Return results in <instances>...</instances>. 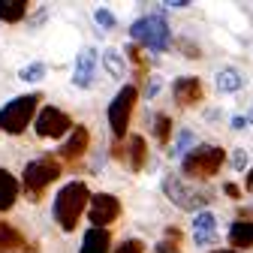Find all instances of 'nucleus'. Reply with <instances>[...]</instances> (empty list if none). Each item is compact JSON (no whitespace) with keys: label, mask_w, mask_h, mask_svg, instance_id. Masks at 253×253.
Returning <instances> with one entry per match:
<instances>
[{"label":"nucleus","mask_w":253,"mask_h":253,"mask_svg":"<svg viewBox=\"0 0 253 253\" xmlns=\"http://www.w3.org/2000/svg\"><path fill=\"white\" fill-rule=\"evenodd\" d=\"M87 202H90V193H87V187H84L82 181L63 184V187L57 190V196H54V205H51L57 226H60L63 232H73L76 223H79V217H82V211L90 208Z\"/></svg>","instance_id":"1"},{"label":"nucleus","mask_w":253,"mask_h":253,"mask_svg":"<svg viewBox=\"0 0 253 253\" xmlns=\"http://www.w3.org/2000/svg\"><path fill=\"white\" fill-rule=\"evenodd\" d=\"M130 37L145 45L148 51H157V54H163L172 42V27L166 24V18L160 12H154V15H142L130 24Z\"/></svg>","instance_id":"2"},{"label":"nucleus","mask_w":253,"mask_h":253,"mask_svg":"<svg viewBox=\"0 0 253 253\" xmlns=\"http://www.w3.org/2000/svg\"><path fill=\"white\" fill-rule=\"evenodd\" d=\"M40 93H21V97H12L3 109H0V130L9 133V136H18L27 130L30 121H37V106H40Z\"/></svg>","instance_id":"3"},{"label":"nucleus","mask_w":253,"mask_h":253,"mask_svg":"<svg viewBox=\"0 0 253 253\" xmlns=\"http://www.w3.org/2000/svg\"><path fill=\"white\" fill-rule=\"evenodd\" d=\"M163 193L172 205H178L181 211H190V214H199V211H208L211 205V193L208 190H196V187H187L175 172H166L163 175Z\"/></svg>","instance_id":"4"},{"label":"nucleus","mask_w":253,"mask_h":253,"mask_svg":"<svg viewBox=\"0 0 253 253\" xmlns=\"http://www.w3.org/2000/svg\"><path fill=\"white\" fill-rule=\"evenodd\" d=\"M226 160V151L220 145H199L196 151H190L184 160H181V172L187 178H196V181H205V178H214L220 172Z\"/></svg>","instance_id":"5"},{"label":"nucleus","mask_w":253,"mask_h":253,"mask_svg":"<svg viewBox=\"0 0 253 253\" xmlns=\"http://www.w3.org/2000/svg\"><path fill=\"white\" fill-rule=\"evenodd\" d=\"M60 178V163L51 160V157H40V160H30L24 166V193L30 202H40L42 193H45V187L51 181Z\"/></svg>","instance_id":"6"},{"label":"nucleus","mask_w":253,"mask_h":253,"mask_svg":"<svg viewBox=\"0 0 253 253\" xmlns=\"http://www.w3.org/2000/svg\"><path fill=\"white\" fill-rule=\"evenodd\" d=\"M136 97H139V90L133 84H124L118 93H115V100L109 103V126H112V136L121 142L124 133H126V126H130V115L136 109Z\"/></svg>","instance_id":"7"},{"label":"nucleus","mask_w":253,"mask_h":253,"mask_svg":"<svg viewBox=\"0 0 253 253\" xmlns=\"http://www.w3.org/2000/svg\"><path fill=\"white\" fill-rule=\"evenodd\" d=\"M34 130L40 139H60V136L73 133V118L54 106H45V109H40V115L34 121Z\"/></svg>","instance_id":"8"},{"label":"nucleus","mask_w":253,"mask_h":253,"mask_svg":"<svg viewBox=\"0 0 253 253\" xmlns=\"http://www.w3.org/2000/svg\"><path fill=\"white\" fill-rule=\"evenodd\" d=\"M118 217H121V202H118V196H112V193H97V196H90V208H87L90 226L106 229V226L115 223Z\"/></svg>","instance_id":"9"},{"label":"nucleus","mask_w":253,"mask_h":253,"mask_svg":"<svg viewBox=\"0 0 253 253\" xmlns=\"http://www.w3.org/2000/svg\"><path fill=\"white\" fill-rule=\"evenodd\" d=\"M97 76V48H82L73 67V84L76 87H90Z\"/></svg>","instance_id":"10"},{"label":"nucleus","mask_w":253,"mask_h":253,"mask_svg":"<svg viewBox=\"0 0 253 253\" xmlns=\"http://www.w3.org/2000/svg\"><path fill=\"white\" fill-rule=\"evenodd\" d=\"M172 93H175V100L178 106H196L202 97H205V90H202V82L196 76H181L172 82Z\"/></svg>","instance_id":"11"},{"label":"nucleus","mask_w":253,"mask_h":253,"mask_svg":"<svg viewBox=\"0 0 253 253\" xmlns=\"http://www.w3.org/2000/svg\"><path fill=\"white\" fill-rule=\"evenodd\" d=\"M87 145H90V133L84 130V126H76V130L70 133V139L63 142V148H60L63 160H79V157H84Z\"/></svg>","instance_id":"12"},{"label":"nucleus","mask_w":253,"mask_h":253,"mask_svg":"<svg viewBox=\"0 0 253 253\" xmlns=\"http://www.w3.org/2000/svg\"><path fill=\"white\" fill-rule=\"evenodd\" d=\"M112 247V235L109 229H97V226H90L82 238V250L79 253H109Z\"/></svg>","instance_id":"13"},{"label":"nucleus","mask_w":253,"mask_h":253,"mask_svg":"<svg viewBox=\"0 0 253 253\" xmlns=\"http://www.w3.org/2000/svg\"><path fill=\"white\" fill-rule=\"evenodd\" d=\"M229 244L241 253V250H253V223L247 220H235L229 226Z\"/></svg>","instance_id":"14"},{"label":"nucleus","mask_w":253,"mask_h":253,"mask_svg":"<svg viewBox=\"0 0 253 253\" xmlns=\"http://www.w3.org/2000/svg\"><path fill=\"white\" fill-rule=\"evenodd\" d=\"M126 163H130L133 172H142L148 163V145L142 136H130L126 139Z\"/></svg>","instance_id":"15"},{"label":"nucleus","mask_w":253,"mask_h":253,"mask_svg":"<svg viewBox=\"0 0 253 253\" xmlns=\"http://www.w3.org/2000/svg\"><path fill=\"white\" fill-rule=\"evenodd\" d=\"M214 84H217L220 93H238L244 87V73H238L235 67H223L214 76Z\"/></svg>","instance_id":"16"},{"label":"nucleus","mask_w":253,"mask_h":253,"mask_svg":"<svg viewBox=\"0 0 253 253\" xmlns=\"http://www.w3.org/2000/svg\"><path fill=\"white\" fill-rule=\"evenodd\" d=\"M15 199H18V181L6 169H0V211H9Z\"/></svg>","instance_id":"17"},{"label":"nucleus","mask_w":253,"mask_h":253,"mask_svg":"<svg viewBox=\"0 0 253 253\" xmlns=\"http://www.w3.org/2000/svg\"><path fill=\"white\" fill-rule=\"evenodd\" d=\"M21 247H27L24 235L0 220V253H12V250H21Z\"/></svg>","instance_id":"18"},{"label":"nucleus","mask_w":253,"mask_h":253,"mask_svg":"<svg viewBox=\"0 0 253 253\" xmlns=\"http://www.w3.org/2000/svg\"><path fill=\"white\" fill-rule=\"evenodd\" d=\"M27 15V0H0V21L18 24Z\"/></svg>","instance_id":"19"},{"label":"nucleus","mask_w":253,"mask_h":253,"mask_svg":"<svg viewBox=\"0 0 253 253\" xmlns=\"http://www.w3.org/2000/svg\"><path fill=\"white\" fill-rule=\"evenodd\" d=\"M199 145H196V136L190 133V130H181L178 133V139L172 142V148H169V157L172 160H184V157L190 154V151H196Z\"/></svg>","instance_id":"20"},{"label":"nucleus","mask_w":253,"mask_h":253,"mask_svg":"<svg viewBox=\"0 0 253 253\" xmlns=\"http://www.w3.org/2000/svg\"><path fill=\"white\" fill-rule=\"evenodd\" d=\"M103 67L109 70L112 79H124V76H126L124 57H121V51H115V48H106V51H103Z\"/></svg>","instance_id":"21"},{"label":"nucleus","mask_w":253,"mask_h":253,"mask_svg":"<svg viewBox=\"0 0 253 253\" xmlns=\"http://www.w3.org/2000/svg\"><path fill=\"white\" fill-rule=\"evenodd\" d=\"M214 229H217V217H214L211 211L193 214V232H196V235H214Z\"/></svg>","instance_id":"22"},{"label":"nucleus","mask_w":253,"mask_h":253,"mask_svg":"<svg viewBox=\"0 0 253 253\" xmlns=\"http://www.w3.org/2000/svg\"><path fill=\"white\" fill-rule=\"evenodd\" d=\"M154 136L160 145H169V139H172V118L169 115H154Z\"/></svg>","instance_id":"23"},{"label":"nucleus","mask_w":253,"mask_h":253,"mask_svg":"<svg viewBox=\"0 0 253 253\" xmlns=\"http://www.w3.org/2000/svg\"><path fill=\"white\" fill-rule=\"evenodd\" d=\"M18 79H21V82H42V79H45V63H42V60L24 63V67L18 70Z\"/></svg>","instance_id":"24"},{"label":"nucleus","mask_w":253,"mask_h":253,"mask_svg":"<svg viewBox=\"0 0 253 253\" xmlns=\"http://www.w3.org/2000/svg\"><path fill=\"white\" fill-rule=\"evenodd\" d=\"M93 21H97L100 30H112V27H118V18H115L112 9H93Z\"/></svg>","instance_id":"25"},{"label":"nucleus","mask_w":253,"mask_h":253,"mask_svg":"<svg viewBox=\"0 0 253 253\" xmlns=\"http://www.w3.org/2000/svg\"><path fill=\"white\" fill-rule=\"evenodd\" d=\"M115 253H145V241H139V238H124L115 247Z\"/></svg>","instance_id":"26"},{"label":"nucleus","mask_w":253,"mask_h":253,"mask_svg":"<svg viewBox=\"0 0 253 253\" xmlns=\"http://www.w3.org/2000/svg\"><path fill=\"white\" fill-rule=\"evenodd\" d=\"M124 51H126V57H130V60L136 63V67L145 73V54H142V48H139V45H126Z\"/></svg>","instance_id":"27"},{"label":"nucleus","mask_w":253,"mask_h":253,"mask_svg":"<svg viewBox=\"0 0 253 253\" xmlns=\"http://www.w3.org/2000/svg\"><path fill=\"white\" fill-rule=\"evenodd\" d=\"M244 166H247V151L238 148V151L232 154V169H235V172H244Z\"/></svg>","instance_id":"28"},{"label":"nucleus","mask_w":253,"mask_h":253,"mask_svg":"<svg viewBox=\"0 0 253 253\" xmlns=\"http://www.w3.org/2000/svg\"><path fill=\"white\" fill-rule=\"evenodd\" d=\"M178 45L184 48V57H199L202 51H199V45H193L190 40H178Z\"/></svg>","instance_id":"29"},{"label":"nucleus","mask_w":253,"mask_h":253,"mask_svg":"<svg viewBox=\"0 0 253 253\" xmlns=\"http://www.w3.org/2000/svg\"><path fill=\"white\" fill-rule=\"evenodd\" d=\"M45 15H48V12H45V9H40V12H37L34 18H30V21H27V27H30V30H37V27H40V24L45 21Z\"/></svg>","instance_id":"30"},{"label":"nucleus","mask_w":253,"mask_h":253,"mask_svg":"<svg viewBox=\"0 0 253 253\" xmlns=\"http://www.w3.org/2000/svg\"><path fill=\"white\" fill-rule=\"evenodd\" d=\"M223 190H226V196H229V199H241L238 184H232V181H229V184H223Z\"/></svg>","instance_id":"31"},{"label":"nucleus","mask_w":253,"mask_h":253,"mask_svg":"<svg viewBox=\"0 0 253 253\" xmlns=\"http://www.w3.org/2000/svg\"><path fill=\"white\" fill-rule=\"evenodd\" d=\"M247 124H250V118H244V115H232V130H244Z\"/></svg>","instance_id":"32"},{"label":"nucleus","mask_w":253,"mask_h":253,"mask_svg":"<svg viewBox=\"0 0 253 253\" xmlns=\"http://www.w3.org/2000/svg\"><path fill=\"white\" fill-rule=\"evenodd\" d=\"M154 253H178V247L172 244V241H160V244H157V250Z\"/></svg>","instance_id":"33"},{"label":"nucleus","mask_w":253,"mask_h":253,"mask_svg":"<svg viewBox=\"0 0 253 253\" xmlns=\"http://www.w3.org/2000/svg\"><path fill=\"white\" fill-rule=\"evenodd\" d=\"M163 6L166 9H184V6H190V0H166Z\"/></svg>","instance_id":"34"},{"label":"nucleus","mask_w":253,"mask_h":253,"mask_svg":"<svg viewBox=\"0 0 253 253\" xmlns=\"http://www.w3.org/2000/svg\"><path fill=\"white\" fill-rule=\"evenodd\" d=\"M238 217H241V220H247V223H253V205H244V208L238 211Z\"/></svg>","instance_id":"35"},{"label":"nucleus","mask_w":253,"mask_h":253,"mask_svg":"<svg viewBox=\"0 0 253 253\" xmlns=\"http://www.w3.org/2000/svg\"><path fill=\"white\" fill-rule=\"evenodd\" d=\"M196 235V232H193ZM196 244L199 247H205V244H214V235H196Z\"/></svg>","instance_id":"36"},{"label":"nucleus","mask_w":253,"mask_h":253,"mask_svg":"<svg viewBox=\"0 0 253 253\" xmlns=\"http://www.w3.org/2000/svg\"><path fill=\"white\" fill-rule=\"evenodd\" d=\"M166 241H181V232L169 226V229H166Z\"/></svg>","instance_id":"37"},{"label":"nucleus","mask_w":253,"mask_h":253,"mask_svg":"<svg viewBox=\"0 0 253 253\" xmlns=\"http://www.w3.org/2000/svg\"><path fill=\"white\" fill-rule=\"evenodd\" d=\"M157 90H160V82L154 79V82H151V87H148V97H157Z\"/></svg>","instance_id":"38"},{"label":"nucleus","mask_w":253,"mask_h":253,"mask_svg":"<svg viewBox=\"0 0 253 253\" xmlns=\"http://www.w3.org/2000/svg\"><path fill=\"white\" fill-rule=\"evenodd\" d=\"M244 184H247V190H250V193H253V169L247 172V181H244Z\"/></svg>","instance_id":"39"},{"label":"nucleus","mask_w":253,"mask_h":253,"mask_svg":"<svg viewBox=\"0 0 253 253\" xmlns=\"http://www.w3.org/2000/svg\"><path fill=\"white\" fill-rule=\"evenodd\" d=\"M214 253H238V250H214Z\"/></svg>","instance_id":"40"},{"label":"nucleus","mask_w":253,"mask_h":253,"mask_svg":"<svg viewBox=\"0 0 253 253\" xmlns=\"http://www.w3.org/2000/svg\"><path fill=\"white\" fill-rule=\"evenodd\" d=\"M247 118H250V124H253V112H250V115H247Z\"/></svg>","instance_id":"41"}]
</instances>
